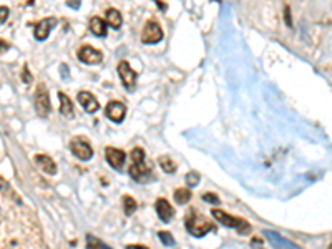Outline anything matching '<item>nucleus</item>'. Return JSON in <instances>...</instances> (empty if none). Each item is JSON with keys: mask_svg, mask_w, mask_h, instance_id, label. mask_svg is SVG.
<instances>
[{"mask_svg": "<svg viewBox=\"0 0 332 249\" xmlns=\"http://www.w3.org/2000/svg\"><path fill=\"white\" fill-rule=\"evenodd\" d=\"M78 102L80 105L83 107V110L87 111V113H95V111L100 110V103L98 100L93 96L90 91H80L78 93Z\"/></svg>", "mask_w": 332, "mask_h": 249, "instance_id": "ddd939ff", "label": "nucleus"}, {"mask_svg": "<svg viewBox=\"0 0 332 249\" xmlns=\"http://www.w3.org/2000/svg\"><path fill=\"white\" fill-rule=\"evenodd\" d=\"M155 208H156V213H158V216H160V219L165 221V223H169V221L173 219V216H175V208L166 201L165 198L156 199Z\"/></svg>", "mask_w": 332, "mask_h": 249, "instance_id": "4468645a", "label": "nucleus"}, {"mask_svg": "<svg viewBox=\"0 0 332 249\" xmlns=\"http://www.w3.org/2000/svg\"><path fill=\"white\" fill-rule=\"evenodd\" d=\"M329 249H332V244H331V246H329Z\"/></svg>", "mask_w": 332, "mask_h": 249, "instance_id": "7c9ffc66", "label": "nucleus"}, {"mask_svg": "<svg viewBox=\"0 0 332 249\" xmlns=\"http://www.w3.org/2000/svg\"><path fill=\"white\" fill-rule=\"evenodd\" d=\"M127 249H149V248L141 246V244H129V246H127Z\"/></svg>", "mask_w": 332, "mask_h": 249, "instance_id": "bb28decb", "label": "nucleus"}, {"mask_svg": "<svg viewBox=\"0 0 332 249\" xmlns=\"http://www.w3.org/2000/svg\"><path fill=\"white\" fill-rule=\"evenodd\" d=\"M68 7H72V9H78V0H68Z\"/></svg>", "mask_w": 332, "mask_h": 249, "instance_id": "cd10ccee", "label": "nucleus"}, {"mask_svg": "<svg viewBox=\"0 0 332 249\" xmlns=\"http://www.w3.org/2000/svg\"><path fill=\"white\" fill-rule=\"evenodd\" d=\"M107 23L113 29H120L121 23H123V18H121V14L116 9H108L107 10Z\"/></svg>", "mask_w": 332, "mask_h": 249, "instance_id": "a211bd4d", "label": "nucleus"}, {"mask_svg": "<svg viewBox=\"0 0 332 249\" xmlns=\"http://www.w3.org/2000/svg\"><path fill=\"white\" fill-rule=\"evenodd\" d=\"M35 163H37L40 166V170H43L47 175H55L56 173V164L48 155H35Z\"/></svg>", "mask_w": 332, "mask_h": 249, "instance_id": "2eb2a0df", "label": "nucleus"}, {"mask_svg": "<svg viewBox=\"0 0 332 249\" xmlns=\"http://www.w3.org/2000/svg\"><path fill=\"white\" fill-rule=\"evenodd\" d=\"M201 198H203L206 203H211V204H220V198H218V196L214 195V193H204V195L201 196Z\"/></svg>", "mask_w": 332, "mask_h": 249, "instance_id": "b1692460", "label": "nucleus"}, {"mask_svg": "<svg viewBox=\"0 0 332 249\" xmlns=\"http://www.w3.org/2000/svg\"><path fill=\"white\" fill-rule=\"evenodd\" d=\"M211 214L216 218V221H220L222 226L233 228V230H236L240 234H249V232H251V224L246 223L244 219L236 218V216H231V214H228V213L222 211V210H213Z\"/></svg>", "mask_w": 332, "mask_h": 249, "instance_id": "7ed1b4c3", "label": "nucleus"}, {"mask_svg": "<svg viewBox=\"0 0 332 249\" xmlns=\"http://www.w3.org/2000/svg\"><path fill=\"white\" fill-rule=\"evenodd\" d=\"M158 163H160L161 170H163L165 173H175L176 171V163L173 161L169 156H160Z\"/></svg>", "mask_w": 332, "mask_h": 249, "instance_id": "aec40b11", "label": "nucleus"}, {"mask_svg": "<svg viewBox=\"0 0 332 249\" xmlns=\"http://www.w3.org/2000/svg\"><path fill=\"white\" fill-rule=\"evenodd\" d=\"M161 38H163V30H161L160 23L155 22V20H148L143 32H141V42L143 43H158Z\"/></svg>", "mask_w": 332, "mask_h": 249, "instance_id": "20e7f679", "label": "nucleus"}, {"mask_svg": "<svg viewBox=\"0 0 332 249\" xmlns=\"http://www.w3.org/2000/svg\"><path fill=\"white\" fill-rule=\"evenodd\" d=\"M90 30L96 37H105L107 35V22L100 17H93L90 20Z\"/></svg>", "mask_w": 332, "mask_h": 249, "instance_id": "f3484780", "label": "nucleus"}, {"mask_svg": "<svg viewBox=\"0 0 332 249\" xmlns=\"http://www.w3.org/2000/svg\"><path fill=\"white\" fill-rule=\"evenodd\" d=\"M55 25H56V20L54 17L40 20L37 25H35V32H34L35 38H37V40H45L48 35H50V32H52V29H54Z\"/></svg>", "mask_w": 332, "mask_h": 249, "instance_id": "f8f14e48", "label": "nucleus"}, {"mask_svg": "<svg viewBox=\"0 0 332 249\" xmlns=\"http://www.w3.org/2000/svg\"><path fill=\"white\" fill-rule=\"evenodd\" d=\"M35 110L38 111L40 116H47L48 111H50V98H48V90L40 83L37 87V91H35Z\"/></svg>", "mask_w": 332, "mask_h": 249, "instance_id": "423d86ee", "label": "nucleus"}, {"mask_svg": "<svg viewBox=\"0 0 332 249\" xmlns=\"http://www.w3.org/2000/svg\"><path fill=\"white\" fill-rule=\"evenodd\" d=\"M251 248H253V249H264V246H262V241L259 238L251 239Z\"/></svg>", "mask_w": 332, "mask_h": 249, "instance_id": "a878e982", "label": "nucleus"}, {"mask_svg": "<svg viewBox=\"0 0 332 249\" xmlns=\"http://www.w3.org/2000/svg\"><path fill=\"white\" fill-rule=\"evenodd\" d=\"M186 183H188V186H196L200 183V175L196 171H189L186 175Z\"/></svg>", "mask_w": 332, "mask_h": 249, "instance_id": "5701e85b", "label": "nucleus"}, {"mask_svg": "<svg viewBox=\"0 0 332 249\" xmlns=\"http://www.w3.org/2000/svg\"><path fill=\"white\" fill-rule=\"evenodd\" d=\"M128 173L138 183H148L153 178V171L149 164L145 161V151L141 148H135L131 151V164L128 168Z\"/></svg>", "mask_w": 332, "mask_h": 249, "instance_id": "f257e3e1", "label": "nucleus"}, {"mask_svg": "<svg viewBox=\"0 0 332 249\" xmlns=\"http://www.w3.org/2000/svg\"><path fill=\"white\" fill-rule=\"evenodd\" d=\"M105 113H107L108 120H111L113 123H121L125 120V115H127V107L123 105L121 102H116L113 100L105 108Z\"/></svg>", "mask_w": 332, "mask_h": 249, "instance_id": "9d476101", "label": "nucleus"}, {"mask_svg": "<svg viewBox=\"0 0 332 249\" xmlns=\"http://www.w3.org/2000/svg\"><path fill=\"white\" fill-rule=\"evenodd\" d=\"M118 75L123 82V87L127 88L128 91H135V85H136V71L133 70L131 65L128 62H120L118 65Z\"/></svg>", "mask_w": 332, "mask_h": 249, "instance_id": "39448f33", "label": "nucleus"}, {"mask_svg": "<svg viewBox=\"0 0 332 249\" xmlns=\"http://www.w3.org/2000/svg\"><path fill=\"white\" fill-rule=\"evenodd\" d=\"M160 239H161V243L165 244V246H175V238L171 236V232H168V231H160Z\"/></svg>", "mask_w": 332, "mask_h": 249, "instance_id": "4be33fe9", "label": "nucleus"}, {"mask_svg": "<svg viewBox=\"0 0 332 249\" xmlns=\"http://www.w3.org/2000/svg\"><path fill=\"white\" fill-rule=\"evenodd\" d=\"M9 15H10L9 7H0V25H3V23L7 22V18H9Z\"/></svg>", "mask_w": 332, "mask_h": 249, "instance_id": "393cba45", "label": "nucleus"}, {"mask_svg": "<svg viewBox=\"0 0 332 249\" xmlns=\"http://www.w3.org/2000/svg\"><path fill=\"white\" fill-rule=\"evenodd\" d=\"M105 156H107V161L110 163L115 170H121L125 164V160H127L125 151L118 150V148H113V146H108L107 150H105Z\"/></svg>", "mask_w": 332, "mask_h": 249, "instance_id": "9b49d317", "label": "nucleus"}, {"mask_svg": "<svg viewBox=\"0 0 332 249\" xmlns=\"http://www.w3.org/2000/svg\"><path fill=\"white\" fill-rule=\"evenodd\" d=\"M70 150L76 158L82 160V161H88V160L93 156V148L90 146V143H87L82 138H76L70 144Z\"/></svg>", "mask_w": 332, "mask_h": 249, "instance_id": "6e6552de", "label": "nucleus"}, {"mask_svg": "<svg viewBox=\"0 0 332 249\" xmlns=\"http://www.w3.org/2000/svg\"><path fill=\"white\" fill-rule=\"evenodd\" d=\"M191 199V191L188 188H178L175 191V201L178 204H186Z\"/></svg>", "mask_w": 332, "mask_h": 249, "instance_id": "6ab92c4d", "label": "nucleus"}, {"mask_svg": "<svg viewBox=\"0 0 332 249\" xmlns=\"http://www.w3.org/2000/svg\"><path fill=\"white\" fill-rule=\"evenodd\" d=\"M186 230L191 232L193 236H196V238H201V236L208 234L209 231L216 230V226L211 221L206 219L203 214H200L198 211L193 210L186 214Z\"/></svg>", "mask_w": 332, "mask_h": 249, "instance_id": "f03ea898", "label": "nucleus"}, {"mask_svg": "<svg viewBox=\"0 0 332 249\" xmlns=\"http://www.w3.org/2000/svg\"><path fill=\"white\" fill-rule=\"evenodd\" d=\"M123 208H125V213L129 216V214H133V213L136 211L138 204H136V201L131 198V196H125V198H123Z\"/></svg>", "mask_w": 332, "mask_h": 249, "instance_id": "412c9836", "label": "nucleus"}, {"mask_svg": "<svg viewBox=\"0 0 332 249\" xmlns=\"http://www.w3.org/2000/svg\"><path fill=\"white\" fill-rule=\"evenodd\" d=\"M27 3H28V5H32V3H34V0H27Z\"/></svg>", "mask_w": 332, "mask_h": 249, "instance_id": "c756f323", "label": "nucleus"}, {"mask_svg": "<svg viewBox=\"0 0 332 249\" xmlns=\"http://www.w3.org/2000/svg\"><path fill=\"white\" fill-rule=\"evenodd\" d=\"M155 2L158 3V7H160V9H161V10H163V12L166 10V7H168V5H166V3H165V2H161V0H155Z\"/></svg>", "mask_w": 332, "mask_h": 249, "instance_id": "c85d7f7f", "label": "nucleus"}, {"mask_svg": "<svg viewBox=\"0 0 332 249\" xmlns=\"http://www.w3.org/2000/svg\"><path fill=\"white\" fill-rule=\"evenodd\" d=\"M58 100H60V113L67 116V118H74L75 108H74V102L68 98V95L58 93Z\"/></svg>", "mask_w": 332, "mask_h": 249, "instance_id": "dca6fc26", "label": "nucleus"}, {"mask_svg": "<svg viewBox=\"0 0 332 249\" xmlns=\"http://www.w3.org/2000/svg\"><path fill=\"white\" fill-rule=\"evenodd\" d=\"M76 55H78L80 62L87 63V65H96V63L102 62L103 55L100 50H96V48H93L92 45H83L78 48V52H76Z\"/></svg>", "mask_w": 332, "mask_h": 249, "instance_id": "0eeeda50", "label": "nucleus"}, {"mask_svg": "<svg viewBox=\"0 0 332 249\" xmlns=\"http://www.w3.org/2000/svg\"><path fill=\"white\" fill-rule=\"evenodd\" d=\"M264 236L266 239L269 241L271 244H273L274 249H301L297 246V244H294L293 241L282 238L281 234H277L276 231H271V230H266L264 231Z\"/></svg>", "mask_w": 332, "mask_h": 249, "instance_id": "1a4fd4ad", "label": "nucleus"}]
</instances>
